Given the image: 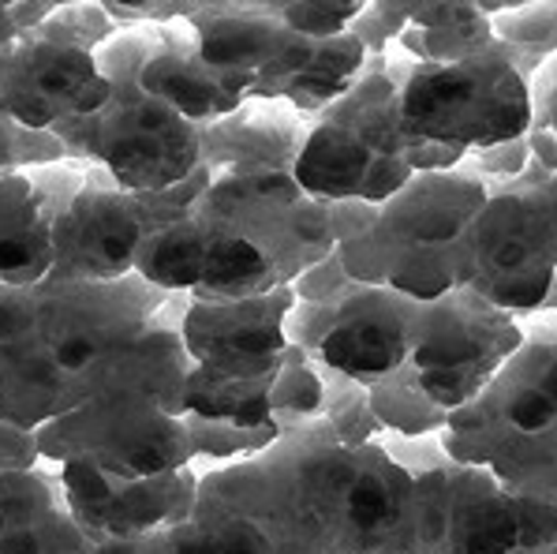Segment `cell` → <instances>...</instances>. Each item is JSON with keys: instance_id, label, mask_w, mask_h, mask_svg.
Returning a JSON list of instances; mask_svg holds the SVG:
<instances>
[{"instance_id": "44dd1931", "label": "cell", "mask_w": 557, "mask_h": 554, "mask_svg": "<svg viewBox=\"0 0 557 554\" xmlns=\"http://www.w3.org/2000/svg\"><path fill=\"white\" fill-rule=\"evenodd\" d=\"M30 330V311L20 300H4L0 304V341H15L20 334Z\"/></svg>"}, {"instance_id": "7a4b0ae2", "label": "cell", "mask_w": 557, "mask_h": 554, "mask_svg": "<svg viewBox=\"0 0 557 554\" xmlns=\"http://www.w3.org/2000/svg\"><path fill=\"white\" fill-rule=\"evenodd\" d=\"M468 267L475 293L502 311H531L554 288V173L528 165L517 181L486 187L471 225Z\"/></svg>"}, {"instance_id": "ac0fdd59", "label": "cell", "mask_w": 557, "mask_h": 554, "mask_svg": "<svg viewBox=\"0 0 557 554\" xmlns=\"http://www.w3.org/2000/svg\"><path fill=\"white\" fill-rule=\"evenodd\" d=\"M270 8L281 27L307 41L337 38V34H345L359 20V12H363V4H356V0L352 4H330V0L311 4V0H304V4H270Z\"/></svg>"}, {"instance_id": "30bf717a", "label": "cell", "mask_w": 557, "mask_h": 554, "mask_svg": "<svg viewBox=\"0 0 557 554\" xmlns=\"http://www.w3.org/2000/svg\"><path fill=\"white\" fill-rule=\"evenodd\" d=\"M319 356L345 379L374 382L393 374L411 356V322L400 315V296H352L322 334Z\"/></svg>"}, {"instance_id": "d6986e66", "label": "cell", "mask_w": 557, "mask_h": 554, "mask_svg": "<svg viewBox=\"0 0 557 554\" xmlns=\"http://www.w3.org/2000/svg\"><path fill=\"white\" fill-rule=\"evenodd\" d=\"M528 165H531V155H528L524 139L498 143V147H486V150H468V155L460 158V169L475 176V181H483L486 187H502V184L517 181Z\"/></svg>"}, {"instance_id": "8fae6325", "label": "cell", "mask_w": 557, "mask_h": 554, "mask_svg": "<svg viewBox=\"0 0 557 554\" xmlns=\"http://www.w3.org/2000/svg\"><path fill=\"white\" fill-rule=\"evenodd\" d=\"M187 23L195 30L202 61L213 72L244 79L247 87H255V79L293 41L270 4H202Z\"/></svg>"}, {"instance_id": "52a82bcc", "label": "cell", "mask_w": 557, "mask_h": 554, "mask_svg": "<svg viewBox=\"0 0 557 554\" xmlns=\"http://www.w3.org/2000/svg\"><path fill=\"white\" fill-rule=\"evenodd\" d=\"M307 121L281 98H244L221 121L199 132V165L210 176L293 173L307 139Z\"/></svg>"}, {"instance_id": "2e32d148", "label": "cell", "mask_w": 557, "mask_h": 554, "mask_svg": "<svg viewBox=\"0 0 557 554\" xmlns=\"http://www.w3.org/2000/svg\"><path fill=\"white\" fill-rule=\"evenodd\" d=\"M502 416L520 434H550L557 416V386H554V353L543 345L531 356L528 368L505 374Z\"/></svg>"}, {"instance_id": "ba28073f", "label": "cell", "mask_w": 557, "mask_h": 554, "mask_svg": "<svg viewBox=\"0 0 557 554\" xmlns=\"http://www.w3.org/2000/svg\"><path fill=\"white\" fill-rule=\"evenodd\" d=\"M147 236L135 195L120 192L113 176L94 165L79 199L53 221V259H72L87 274H120L135 262Z\"/></svg>"}, {"instance_id": "cb8c5ba5", "label": "cell", "mask_w": 557, "mask_h": 554, "mask_svg": "<svg viewBox=\"0 0 557 554\" xmlns=\"http://www.w3.org/2000/svg\"><path fill=\"white\" fill-rule=\"evenodd\" d=\"M4 528H8V521H4V506H0V535H4Z\"/></svg>"}, {"instance_id": "7402d4cb", "label": "cell", "mask_w": 557, "mask_h": 554, "mask_svg": "<svg viewBox=\"0 0 557 554\" xmlns=\"http://www.w3.org/2000/svg\"><path fill=\"white\" fill-rule=\"evenodd\" d=\"M0 554H41V540L34 528H4Z\"/></svg>"}, {"instance_id": "8992f818", "label": "cell", "mask_w": 557, "mask_h": 554, "mask_svg": "<svg viewBox=\"0 0 557 554\" xmlns=\"http://www.w3.org/2000/svg\"><path fill=\"white\" fill-rule=\"evenodd\" d=\"M408 161L374 155L345 124L319 113L307 127V139L296 155L293 181L319 202H371L382 207L411 181Z\"/></svg>"}, {"instance_id": "4fadbf2b", "label": "cell", "mask_w": 557, "mask_h": 554, "mask_svg": "<svg viewBox=\"0 0 557 554\" xmlns=\"http://www.w3.org/2000/svg\"><path fill=\"white\" fill-rule=\"evenodd\" d=\"M53 267V229L30 192L27 173H0V281L41 278Z\"/></svg>"}, {"instance_id": "6da1fadb", "label": "cell", "mask_w": 557, "mask_h": 554, "mask_svg": "<svg viewBox=\"0 0 557 554\" xmlns=\"http://www.w3.org/2000/svg\"><path fill=\"white\" fill-rule=\"evenodd\" d=\"M397 79V113L411 143L486 150L531 132L528 87L509 53L491 41L453 64H408L385 57Z\"/></svg>"}, {"instance_id": "7c38bea8", "label": "cell", "mask_w": 557, "mask_h": 554, "mask_svg": "<svg viewBox=\"0 0 557 554\" xmlns=\"http://www.w3.org/2000/svg\"><path fill=\"white\" fill-rule=\"evenodd\" d=\"M426 509H431L426 535L431 540L449 535L453 554H512L520 547L517 498H505L486 480H471L457 491V498L449 494L445 506L431 502Z\"/></svg>"}, {"instance_id": "e0dca14e", "label": "cell", "mask_w": 557, "mask_h": 554, "mask_svg": "<svg viewBox=\"0 0 557 554\" xmlns=\"http://www.w3.org/2000/svg\"><path fill=\"white\" fill-rule=\"evenodd\" d=\"M491 38L509 53L512 64L554 57V4H509L491 20Z\"/></svg>"}, {"instance_id": "9c48e42d", "label": "cell", "mask_w": 557, "mask_h": 554, "mask_svg": "<svg viewBox=\"0 0 557 554\" xmlns=\"http://www.w3.org/2000/svg\"><path fill=\"white\" fill-rule=\"evenodd\" d=\"M512 345L509 330L483 322V315L457 311L434 319L423 341H411L419 394L434 408H460L486 386L494 364Z\"/></svg>"}, {"instance_id": "5bb4252c", "label": "cell", "mask_w": 557, "mask_h": 554, "mask_svg": "<svg viewBox=\"0 0 557 554\" xmlns=\"http://www.w3.org/2000/svg\"><path fill=\"white\" fill-rule=\"evenodd\" d=\"M341 506H345V517L356 532L382 540L405 525L408 488L397 472H385V465H359L348 476Z\"/></svg>"}, {"instance_id": "9a60e30c", "label": "cell", "mask_w": 557, "mask_h": 554, "mask_svg": "<svg viewBox=\"0 0 557 554\" xmlns=\"http://www.w3.org/2000/svg\"><path fill=\"white\" fill-rule=\"evenodd\" d=\"M202 225V221H199ZM206 233V259H202V281L199 288L221 296H244L259 293L273 281L270 259L255 244L239 241V236L218 233V229L202 225Z\"/></svg>"}, {"instance_id": "603a6c76", "label": "cell", "mask_w": 557, "mask_h": 554, "mask_svg": "<svg viewBox=\"0 0 557 554\" xmlns=\"http://www.w3.org/2000/svg\"><path fill=\"white\" fill-rule=\"evenodd\" d=\"M15 38H20V30H15L12 8H8V4H0V49H8Z\"/></svg>"}, {"instance_id": "3957f363", "label": "cell", "mask_w": 557, "mask_h": 554, "mask_svg": "<svg viewBox=\"0 0 557 554\" xmlns=\"http://www.w3.org/2000/svg\"><path fill=\"white\" fill-rule=\"evenodd\" d=\"M486 207V184L465 169L416 173L411 181L379 207L374 236L382 247H400L408 259L389 270V288L408 300H442L453 288L449 251L468 267L471 225Z\"/></svg>"}, {"instance_id": "277c9868", "label": "cell", "mask_w": 557, "mask_h": 554, "mask_svg": "<svg viewBox=\"0 0 557 554\" xmlns=\"http://www.w3.org/2000/svg\"><path fill=\"white\" fill-rule=\"evenodd\" d=\"M83 121V158H94L120 192L158 195L184 184L199 169V132L161 101L143 98L135 87L113 90V98Z\"/></svg>"}, {"instance_id": "5b68a950", "label": "cell", "mask_w": 557, "mask_h": 554, "mask_svg": "<svg viewBox=\"0 0 557 554\" xmlns=\"http://www.w3.org/2000/svg\"><path fill=\"white\" fill-rule=\"evenodd\" d=\"M113 98L94 53L46 30L0 49V116L30 132H53L72 116L98 113Z\"/></svg>"}, {"instance_id": "ffe728a7", "label": "cell", "mask_w": 557, "mask_h": 554, "mask_svg": "<svg viewBox=\"0 0 557 554\" xmlns=\"http://www.w3.org/2000/svg\"><path fill=\"white\" fill-rule=\"evenodd\" d=\"M322 405V386L311 371H288L277 379L270 394V408H293V413H314Z\"/></svg>"}, {"instance_id": "d4e9b609", "label": "cell", "mask_w": 557, "mask_h": 554, "mask_svg": "<svg viewBox=\"0 0 557 554\" xmlns=\"http://www.w3.org/2000/svg\"><path fill=\"white\" fill-rule=\"evenodd\" d=\"M512 554H543V551H524V547H517V551H512Z\"/></svg>"}]
</instances>
